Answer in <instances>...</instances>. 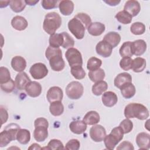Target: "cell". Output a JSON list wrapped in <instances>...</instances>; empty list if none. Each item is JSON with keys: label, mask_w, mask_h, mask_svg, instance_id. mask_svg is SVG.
I'll list each match as a JSON object with an SVG mask.
<instances>
[{"label": "cell", "mask_w": 150, "mask_h": 150, "mask_svg": "<svg viewBox=\"0 0 150 150\" xmlns=\"http://www.w3.org/2000/svg\"><path fill=\"white\" fill-rule=\"evenodd\" d=\"M45 56L49 61L51 69L55 71H60L65 67V62L62 57V52L60 48L48 46L45 52Z\"/></svg>", "instance_id": "cell-1"}, {"label": "cell", "mask_w": 150, "mask_h": 150, "mask_svg": "<svg viewBox=\"0 0 150 150\" xmlns=\"http://www.w3.org/2000/svg\"><path fill=\"white\" fill-rule=\"evenodd\" d=\"M149 115L147 108L139 103H130L124 109V115L128 119L137 118L140 120H145L149 117Z\"/></svg>", "instance_id": "cell-2"}, {"label": "cell", "mask_w": 150, "mask_h": 150, "mask_svg": "<svg viewBox=\"0 0 150 150\" xmlns=\"http://www.w3.org/2000/svg\"><path fill=\"white\" fill-rule=\"evenodd\" d=\"M62 22V18L57 13L55 12H49L45 16L43 23V30L50 35L54 34L60 27Z\"/></svg>", "instance_id": "cell-3"}, {"label": "cell", "mask_w": 150, "mask_h": 150, "mask_svg": "<svg viewBox=\"0 0 150 150\" xmlns=\"http://www.w3.org/2000/svg\"><path fill=\"white\" fill-rule=\"evenodd\" d=\"M20 128L17 124L12 123L6 125L0 133V146H6L12 141L16 139V134Z\"/></svg>", "instance_id": "cell-4"}, {"label": "cell", "mask_w": 150, "mask_h": 150, "mask_svg": "<svg viewBox=\"0 0 150 150\" xmlns=\"http://www.w3.org/2000/svg\"><path fill=\"white\" fill-rule=\"evenodd\" d=\"M35 130L33 131V137L38 142H43L48 137L47 128L49 123L47 120L43 117L38 118L34 122Z\"/></svg>", "instance_id": "cell-5"}, {"label": "cell", "mask_w": 150, "mask_h": 150, "mask_svg": "<svg viewBox=\"0 0 150 150\" xmlns=\"http://www.w3.org/2000/svg\"><path fill=\"white\" fill-rule=\"evenodd\" d=\"M124 132L121 128L118 126L114 128L110 134L105 135L104 139L105 146L108 149H114L115 146L122 139Z\"/></svg>", "instance_id": "cell-6"}, {"label": "cell", "mask_w": 150, "mask_h": 150, "mask_svg": "<svg viewBox=\"0 0 150 150\" xmlns=\"http://www.w3.org/2000/svg\"><path fill=\"white\" fill-rule=\"evenodd\" d=\"M67 26L70 32L77 39H82L84 38L85 30L87 28L79 19L73 18L69 21Z\"/></svg>", "instance_id": "cell-7"}, {"label": "cell", "mask_w": 150, "mask_h": 150, "mask_svg": "<svg viewBox=\"0 0 150 150\" xmlns=\"http://www.w3.org/2000/svg\"><path fill=\"white\" fill-rule=\"evenodd\" d=\"M83 86L79 81H73L69 83L66 88L67 96L71 100L79 99L83 94Z\"/></svg>", "instance_id": "cell-8"}, {"label": "cell", "mask_w": 150, "mask_h": 150, "mask_svg": "<svg viewBox=\"0 0 150 150\" xmlns=\"http://www.w3.org/2000/svg\"><path fill=\"white\" fill-rule=\"evenodd\" d=\"M65 56L70 67L83 65L82 56L78 49L74 47L68 49L65 53Z\"/></svg>", "instance_id": "cell-9"}, {"label": "cell", "mask_w": 150, "mask_h": 150, "mask_svg": "<svg viewBox=\"0 0 150 150\" xmlns=\"http://www.w3.org/2000/svg\"><path fill=\"white\" fill-rule=\"evenodd\" d=\"M29 73L34 79L39 80L45 77L47 75L48 69L45 64L36 63L30 67Z\"/></svg>", "instance_id": "cell-10"}, {"label": "cell", "mask_w": 150, "mask_h": 150, "mask_svg": "<svg viewBox=\"0 0 150 150\" xmlns=\"http://www.w3.org/2000/svg\"><path fill=\"white\" fill-rule=\"evenodd\" d=\"M105 135V129L101 125H95L90 129V138L94 142H99L103 141Z\"/></svg>", "instance_id": "cell-11"}, {"label": "cell", "mask_w": 150, "mask_h": 150, "mask_svg": "<svg viewBox=\"0 0 150 150\" xmlns=\"http://www.w3.org/2000/svg\"><path fill=\"white\" fill-rule=\"evenodd\" d=\"M63 97V90L59 87L53 86L47 92L46 98L50 103L55 101H62Z\"/></svg>", "instance_id": "cell-12"}, {"label": "cell", "mask_w": 150, "mask_h": 150, "mask_svg": "<svg viewBox=\"0 0 150 150\" xmlns=\"http://www.w3.org/2000/svg\"><path fill=\"white\" fill-rule=\"evenodd\" d=\"M26 94L31 97H37L39 96L42 93L41 84L35 81H30L26 85L25 88Z\"/></svg>", "instance_id": "cell-13"}, {"label": "cell", "mask_w": 150, "mask_h": 150, "mask_svg": "<svg viewBox=\"0 0 150 150\" xmlns=\"http://www.w3.org/2000/svg\"><path fill=\"white\" fill-rule=\"evenodd\" d=\"M96 51L98 55L103 57H108L112 53V47L108 43L103 40L97 44Z\"/></svg>", "instance_id": "cell-14"}, {"label": "cell", "mask_w": 150, "mask_h": 150, "mask_svg": "<svg viewBox=\"0 0 150 150\" xmlns=\"http://www.w3.org/2000/svg\"><path fill=\"white\" fill-rule=\"evenodd\" d=\"M124 10L129 13L132 17L135 16L141 11V5L137 1L129 0L125 2Z\"/></svg>", "instance_id": "cell-15"}, {"label": "cell", "mask_w": 150, "mask_h": 150, "mask_svg": "<svg viewBox=\"0 0 150 150\" xmlns=\"http://www.w3.org/2000/svg\"><path fill=\"white\" fill-rule=\"evenodd\" d=\"M136 143L140 149H149L150 148V135L146 132H140L136 137Z\"/></svg>", "instance_id": "cell-16"}, {"label": "cell", "mask_w": 150, "mask_h": 150, "mask_svg": "<svg viewBox=\"0 0 150 150\" xmlns=\"http://www.w3.org/2000/svg\"><path fill=\"white\" fill-rule=\"evenodd\" d=\"M133 55L141 56L146 50V43L142 39H138L131 42Z\"/></svg>", "instance_id": "cell-17"}, {"label": "cell", "mask_w": 150, "mask_h": 150, "mask_svg": "<svg viewBox=\"0 0 150 150\" xmlns=\"http://www.w3.org/2000/svg\"><path fill=\"white\" fill-rule=\"evenodd\" d=\"M101 100L105 106L107 107H112L117 103L118 97L115 93L109 91L103 93Z\"/></svg>", "instance_id": "cell-18"}, {"label": "cell", "mask_w": 150, "mask_h": 150, "mask_svg": "<svg viewBox=\"0 0 150 150\" xmlns=\"http://www.w3.org/2000/svg\"><path fill=\"white\" fill-rule=\"evenodd\" d=\"M30 81V79L25 72H20L15 77V83L16 88L19 90L25 88L26 85Z\"/></svg>", "instance_id": "cell-19"}, {"label": "cell", "mask_w": 150, "mask_h": 150, "mask_svg": "<svg viewBox=\"0 0 150 150\" xmlns=\"http://www.w3.org/2000/svg\"><path fill=\"white\" fill-rule=\"evenodd\" d=\"M70 131L75 134H81L87 129V124L83 120L73 121L69 124Z\"/></svg>", "instance_id": "cell-20"}, {"label": "cell", "mask_w": 150, "mask_h": 150, "mask_svg": "<svg viewBox=\"0 0 150 150\" xmlns=\"http://www.w3.org/2000/svg\"><path fill=\"white\" fill-rule=\"evenodd\" d=\"M11 66L18 72H22L26 67V61L22 56H16L12 59Z\"/></svg>", "instance_id": "cell-21"}, {"label": "cell", "mask_w": 150, "mask_h": 150, "mask_svg": "<svg viewBox=\"0 0 150 150\" xmlns=\"http://www.w3.org/2000/svg\"><path fill=\"white\" fill-rule=\"evenodd\" d=\"M105 29V25L98 22H92L87 28V31L92 36H98L101 35Z\"/></svg>", "instance_id": "cell-22"}, {"label": "cell", "mask_w": 150, "mask_h": 150, "mask_svg": "<svg viewBox=\"0 0 150 150\" xmlns=\"http://www.w3.org/2000/svg\"><path fill=\"white\" fill-rule=\"evenodd\" d=\"M11 25L16 30L22 31L25 30L28 25L26 19L21 16H15L11 20Z\"/></svg>", "instance_id": "cell-23"}, {"label": "cell", "mask_w": 150, "mask_h": 150, "mask_svg": "<svg viewBox=\"0 0 150 150\" xmlns=\"http://www.w3.org/2000/svg\"><path fill=\"white\" fill-rule=\"evenodd\" d=\"M103 40L108 43L112 48H114L117 46L120 43L121 41V36L117 32H110L104 36Z\"/></svg>", "instance_id": "cell-24"}, {"label": "cell", "mask_w": 150, "mask_h": 150, "mask_svg": "<svg viewBox=\"0 0 150 150\" xmlns=\"http://www.w3.org/2000/svg\"><path fill=\"white\" fill-rule=\"evenodd\" d=\"M59 11L64 16H69L72 13L74 10V4L71 1L63 0L59 3Z\"/></svg>", "instance_id": "cell-25"}, {"label": "cell", "mask_w": 150, "mask_h": 150, "mask_svg": "<svg viewBox=\"0 0 150 150\" xmlns=\"http://www.w3.org/2000/svg\"><path fill=\"white\" fill-rule=\"evenodd\" d=\"M120 89L122 96L127 99H129L134 97L136 93L135 87L132 82L124 84L120 87Z\"/></svg>", "instance_id": "cell-26"}, {"label": "cell", "mask_w": 150, "mask_h": 150, "mask_svg": "<svg viewBox=\"0 0 150 150\" xmlns=\"http://www.w3.org/2000/svg\"><path fill=\"white\" fill-rule=\"evenodd\" d=\"M132 82V76L127 72H123L118 74L114 79V86L120 88V87L127 83Z\"/></svg>", "instance_id": "cell-27"}, {"label": "cell", "mask_w": 150, "mask_h": 150, "mask_svg": "<svg viewBox=\"0 0 150 150\" xmlns=\"http://www.w3.org/2000/svg\"><path fill=\"white\" fill-rule=\"evenodd\" d=\"M86 124L90 125H94L99 122L100 117L99 114L96 111H90L87 112L83 120Z\"/></svg>", "instance_id": "cell-28"}, {"label": "cell", "mask_w": 150, "mask_h": 150, "mask_svg": "<svg viewBox=\"0 0 150 150\" xmlns=\"http://www.w3.org/2000/svg\"><path fill=\"white\" fill-rule=\"evenodd\" d=\"M146 67V60L140 57H136L132 60L131 69L135 73L142 72Z\"/></svg>", "instance_id": "cell-29"}, {"label": "cell", "mask_w": 150, "mask_h": 150, "mask_svg": "<svg viewBox=\"0 0 150 150\" xmlns=\"http://www.w3.org/2000/svg\"><path fill=\"white\" fill-rule=\"evenodd\" d=\"M16 139L21 144H27L30 140V131L26 129L20 128L16 134Z\"/></svg>", "instance_id": "cell-30"}, {"label": "cell", "mask_w": 150, "mask_h": 150, "mask_svg": "<svg viewBox=\"0 0 150 150\" xmlns=\"http://www.w3.org/2000/svg\"><path fill=\"white\" fill-rule=\"evenodd\" d=\"M108 88V84L106 81L101 80L96 82L95 84L92 86V92L97 96L101 95L104 92H105Z\"/></svg>", "instance_id": "cell-31"}, {"label": "cell", "mask_w": 150, "mask_h": 150, "mask_svg": "<svg viewBox=\"0 0 150 150\" xmlns=\"http://www.w3.org/2000/svg\"><path fill=\"white\" fill-rule=\"evenodd\" d=\"M63 40V36L62 33L53 34L50 36L49 39V46L54 48H59L60 46H62Z\"/></svg>", "instance_id": "cell-32"}, {"label": "cell", "mask_w": 150, "mask_h": 150, "mask_svg": "<svg viewBox=\"0 0 150 150\" xmlns=\"http://www.w3.org/2000/svg\"><path fill=\"white\" fill-rule=\"evenodd\" d=\"M49 111L54 116L61 115L64 111V106L62 101H55L50 103Z\"/></svg>", "instance_id": "cell-33"}, {"label": "cell", "mask_w": 150, "mask_h": 150, "mask_svg": "<svg viewBox=\"0 0 150 150\" xmlns=\"http://www.w3.org/2000/svg\"><path fill=\"white\" fill-rule=\"evenodd\" d=\"M105 72L102 69H98L88 72V77L93 82H97L103 80L105 77Z\"/></svg>", "instance_id": "cell-34"}, {"label": "cell", "mask_w": 150, "mask_h": 150, "mask_svg": "<svg viewBox=\"0 0 150 150\" xmlns=\"http://www.w3.org/2000/svg\"><path fill=\"white\" fill-rule=\"evenodd\" d=\"M115 18L119 22L124 25L130 23L132 19V16L124 10L118 12L115 15Z\"/></svg>", "instance_id": "cell-35"}, {"label": "cell", "mask_w": 150, "mask_h": 150, "mask_svg": "<svg viewBox=\"0 0 150 150\" xmlns=\"http://www.w3.org/2000/svg\"><path fill=\"white\" fill-rule=\"evenodd\" d=\"M119 53L121 56L122 57H132L133 55V53L132 50L131 42H125L120 48Z\"/></svg>", "instance_id": "cell-36"}, {"label": "cell", "mask_w": 150, "mask_h": 150, "mask_svg": "<svg viewBox=\"0 0 150 150\" xmlns=\"http://www.w3.org/2000/svg\"><path fill=\"white\" fill-rule=\"evenodd\" d=\"M26 3L23 0H12L10 1L9 6L11 9L15 12L19 13L24 10L26 7Z\"/></svg>", "instance_id": "cell-37"}, {"label": "cell", "mask_w": 150, "mask_h": 150, "mask_svg": "<svg viewBox=\"0 0 150 150\" xmlns=\"http://www.w3.org/2000/svg\"><path fill=\"white\" fill-rule=\"evenodd\" d=\"M130 31L135 35H142L145 32V25L142 22H134L130 27Z\"/></svg>", "instance_id": "cell-38"}, {"label": "cell", "mask_w": 150, "mask_h": 150, "mask_svg": "<svg viewBox=\"0 0 150 150\" xmlns=\"http://www.w3.org/2000/svg\"><path fill=\"white\" fill-rule=\"evenodd\" d=\"M101 64L102 61L101 59L96 57H91L87 61V68L90 71H93L99 69Z\"/></svg>", "instance_id": "cell-39"}, {"label": "cell", "mask_w": 150, "mask_h": 150, "mask_svg": "<svg viewBox=\"0 0 150 150\" xmlns=\"http://www.w3.org/2000/svg\"><path fill=\"white\" fill-rule=\"evenodd\" d=\"M71 73L76 79L81 80L85 77L86 71L82 67V66H76L71 67Z\"/></svg>", "instance_id": "cell-40"}, {"label": "cell", "mask_w": 150, "mask_h": 150, "mask_svg": "<svg viewBox=\"0 0 150 150\" xmlns=\"http://www.w3.org/2000/svg\"><path fill=\"white\" fill-rule=\"evenodd\" d=\"M62 34L64 39L62 47L64 49H69L73 47L74 45V40L73 38L67 32H62Z\"/></svg>", "instance_id": "cell-41"}, {"label": "cell", "mask_w": 150, "mask_h": 150, "mask_svg": "<svg viewBox=\"0 0 150 150\" xmlns=\"http://www.w3.org/2000/svg\"><path fill=\"white\" fill-rule=\"evenodd\" d=\"M11 80V74L9 70L5 67L1 66L0 67V84L7 83Z\"/></svg>", "instance_id": "cell-42"}, {"label": "cell", "mask_w": 150, "mask_h": 150, "mask_svg": "<svg viewBox=\"0 0 150 150\" xmlns=\"http://www.w3.org/2000/svg\"><path fill=\"white\" fill-rule=\"evenodd\" d=\"M119 126L122 129L124 134H128L132 130L133 123L128 118H126L120 122Z\"/></svg>", "instance_id": "cell-43"}, {"label": "cell", "mask_w": 150, "mask_h": 150, "mask_svg": "<svg viewBox=\"0 0 150 150\" xmlns=\"http://www.w3.org/2000/svg\"><path fill=\"white\" fill-rule=\"evenodd\" d=\"M64 148L63 143L57 139H51L46 147V149H63Z\"/></svg>", "instance_id": "cell-44"}, {"label": "cell", "mask_w": 150, "mask_h": 150, "mask_svg": "<svg viewBox=\"0 0 150 150\" xmlns=\"http://www.w3.org/2000/svg\"><path fill=\"white\" fill-rule=\"evenodd\" d=\"M132 60H133L129 57H123L120 62V67L125 71H128L129 69H131Z\"/></svg>", "instance_id": "cell-45"}, {"label": "cell", "mask_w": 150, "mask_h": 150, "mask_svg": "<svg viewBox=\"0 0 150 150\" xmlns=\"http://www.w3.org/2000/svg\"><path fill=\"white\" fill-rule=\"evenodd\" d=\"M15 83L14 82V81L11 79V80L8 81L7 83H4V84H1L0 86H1V90L5 92V93H11L12 91H13V90L15 88Z\"/></svg>", "instance_id": "cell-46"}, {"label": "cell", "mask_w": 150, "mask_h": 150, "mask_svg": "<svg viewBox=\"0 0 150 150\" xmlns=\"http://www.w3.org/2000/svg\"><path fill=\"white\" fill-rule=\"evenodd\" d=\"M60 1L56 0H43L41 1L42 7L45 9H52L57 7Z\"/></svg>", "instance_id": "cell-47"}, {"label": "cell", "mask_w": 150, "mask_h": 150, "mask_svg": "<svg viewBox=\"0 0 150 150\" xmlns=\"http://www.w3.org/2000/svg\"><path fill=\"white\" fill-rule=\"evenodd\" d=\"M80 143L77 139H71L66 144L64 149L69 150H78L80 148Z\"/></svg>", "instance_id": "cell-48"}, {"label": "cell", "mask_w": 150, "mask_h": 150, "mask_svg": "<svg viewBox=\"0 0 150 150\" xmlns=\"http://www.w3.org/2000/svg\"><path fill=\"white\" fill-rule=\"evenodd\" d=\"M76 18L79 19L88 28V27L89 26V25L91 24V19L90 16L87 15V13H77L75 16Z\"/></svg>", "instance_id": "cell-49"}, {"label": "cell", "mask_w": 150, "mask_h": 150, "mask_svg": "<svg viewBox=\"0 0 150 150\" xmlns=\"http://www.w3.org/2000/svg\"><path fill=\"white\" fill-rule=\"evenodd\" d=\"M117 149L118 150H122V149H125V150H134V147L132 145V144H131L130 142L129 141H123L122 142L117 148Z\"/></svg>", "instance_id": "cell-50"}, {"label": "cell", "mask_w": 150, "mask_h": 150, "mask_svg": "<svg viewBox=\"0 0 150 150\" xmlns=\"http://www.w3.org/2000/svg\"><path fill=\"white\" fill-rule=\"evenodd\" d=\"M0 112H1V125L5 123L8 119V113L6 110L2 107V106H1L0 108Z\"/></svg>", "instance_id": "cell-51"}, {"label": "cell", "mask_w": 150, "mask_h": 150, "mask_svg": "<svg viewBox=\"0 0 150 150\" xmlns=\"http://www.w3.org/2000/svg\"><path fill=\"white\" fill-rule=\"evenodd\" d=\"M104 1L110 6H116L120 3V1H116V0H112V1L108 0V1Z\"/></svg>", "instance_id": "cell-52"}, {"label": "cell", "mask_w": 150, "mask_h": 150, "mask_svg": "<svg viewBox=\"0 0 150 150\" xmlns=\"http://www.w3.org/2000/svg\"><path fill=\"white\" fill-rule=\"evenodd\" d=\"M42 149V148L40 147V146L36 143L32 144L28 148V149Z\"/></svg>", "instance_id": "cell-53"}, {"label": "cell", "mask_w": 150, "mask_h": 150, "mask_svg": "<svg viewBox=\"0 0 150 150\" xmlns=\"http://www.w3.org/2000/svg\"><path fill=\"white\" fill-rule=\"evenodd\" d=\"M10 4V1H0V7L1 8L6 7Z\"/></svg>", "instance_id": "cell-54"}, {"label": "cell", "mask_w": 150, "mask_h": 150, "mask_svg": "<svg viewBox=\"0 0 150 150\" xmlns=\"http://www.w3.org/2000/svg\"><path fill=\"white\" fill-rule=\"evenodd\" d=\"M25 1V3L26 5H36L38 2H39V0L38 1H32V0H28V1Z\"/></svg>", "instance_id": "cell-55"}]
</instances>
